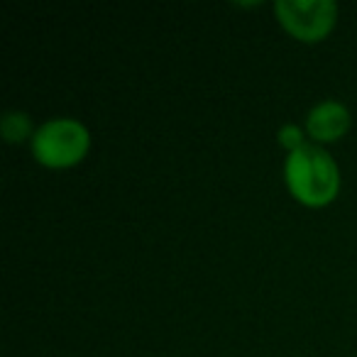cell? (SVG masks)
<instances>
[{
    "mask_svg": "<svg viewBox=\"0 0 357 357\" xmlns=\"http://www.w3.org/2000/svg\"><path fill=\"white\" fill-rule=\"evenodd\" d=\"M277 17L301 42H318L333 30L337 6L331 0H279Z\"/></svg>",
    "mask_w": 357,
    "mask_h": 357,
    "instance_id": "3957f363",
    "label": "cell"
},
{
    "mask_svg": "<svg viewBox=\"0 0 357 357\" xmlns=\"http://www.w3.org/2000/svg\"><path fill=\"white\" fill-rule=\"evenodd\" d=\"M89 149V132L81 123L56 118L32 135V152L47 167H71L81 162Z\"/></svg>",
    "mask_w": 357,
    "mask_h": 357,
    "instance_id": "7a4b0ae2",
    "label": "cell"
},
{
    "mask_svg": "<svg viewBox=\"0 0 357 357\" xmlns=\"http://www.w3.org/2000/svg\"><path fill=\"white\" fill-rule=\"evenodd\" d=\"M350 128V113L337 100H323L308 113L306 130L318 142H335Z\"/></svg>",
    "mask_w": 357,
    "mask_h": 357,
    "instance_id": "277c9868",
    "label": "cell"
},
{
    "mask_svg": "<svg viewBox=\"0 0 357 357\" xmlns=\"http://www.w3.org/2000/svg\"><path fill=\"white\" fill-rule=\"evenodd\" d=\"M279 142H282L289 152H296L298 147H303V144H306V142H303L301 128H296V125H284V128L279 130Z\"/></svg>",
    "mask_w": 357,
    "mask_h": 357,
    "instance_id": "8992f818",
    "label": "cell"
},
{
    "mask_svg": "<svg viewBox=\"0 0 357 357\" xmlns=\"http://www.w3.org/2000/svg\"><path fill=\"white\" fill-rule=\"evenodd\" d=\"M284 176L289 191L306 206L331 204L340 186L335 162L318 144H303L296 152H289Z\"/></svg>",
    "mask_w": 357,
    "mask_h": 357,
    "instance_id": "6da1fadb",
    "label": "cell"
},
{
    "mask_svg": "<svg viewBox=\"0 0 357 357\" xmlns=\"http://www.w3.org/2000/svg\"><path fill=\"white\" fill-rule=\"evenodd\" d=\"M0 130H3V137L8 142H22L25 137L32 135V120L27 113H20V110H8L0 120Z\"/></svg>",
    "mask_w": 357,
    "mask_h": 357,
    "instance_id": "5b68a950",
    "label": "cell"
}]
</instances>
